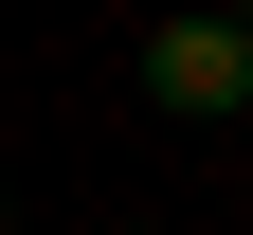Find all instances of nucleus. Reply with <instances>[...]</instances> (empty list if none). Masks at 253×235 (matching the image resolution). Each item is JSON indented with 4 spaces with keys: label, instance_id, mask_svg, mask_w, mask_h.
Here are the masks:
<instances>
[{
    "label": "nucleus",
    "instance_id": "nucleus-1",
    "mask_svg": "<svg viewBox=\"0 0 253 235\" xmlns=\"http://www.w3.org/2000/svg\"><path fill=\"white\" fill-rule=\"evenodd\" d=\"M145 91H163V109H235V91H253V37H235V18H163V37H145Z\"/></svg>",
    "mask_w": 253,
    "mask_h": 235
}]
</instances>
